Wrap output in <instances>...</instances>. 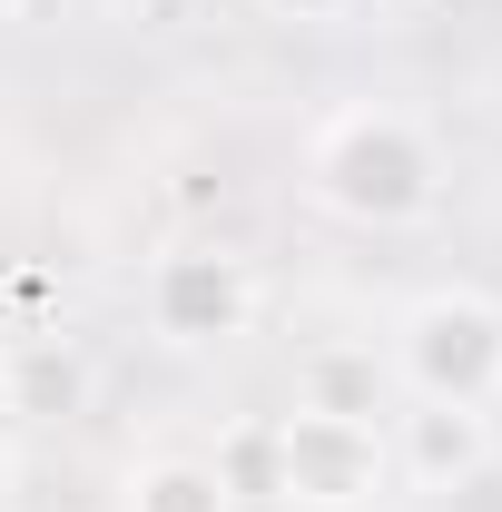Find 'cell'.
<instances>
[{
  "instance_id": "cell-1",
  "label": "cell",
  "mask_w": 502,
  "mask_h": 512,
  "mask_svg": "<svg viewBox=\"0 0 502 512\" xmlns=\"http://www.w3.org/2000/svg\"><path fill=\"white\" fill-rule=\"evenodd\" d=\"M443 178H453L443 138L414 109H384V99H355V109L315 119V138H306V197L335 227H365V237L434 227Z\"/></svg>"
},
{
  "instance_id": "cell-8",
  "label": "cell",
  "mask_w": 502,
  "mask_h": 512,
  "mask_svg": "<svg viewBox=\"0 0 502 512\" xmlns=\"http://www.w3.org/2000/svg\"><path fill=\"white\" fill-rule=\"evenodd\" d=\"M119 512H237V483L207 453H148V463H128Z\"/></svg>"
},
{
  "instance_id": "cell-5",
  "label": "cell",
  "mask_w": 502,
  "mask_h": 512,
  "mask_svg": "<svg viewBox=\"0 0 502 512\" xmlns=\"http://www.w3.org/2000/svg\"><path fill=\"white\" fill-rule=\"evenodd\" d=\"M384 444H394V493H424V503L473 493L502 463V434H493L483 404H414V394H394Z\"/></svg>"
},
{
  "instance_id": "cell-6",
  "label": "cell",
  "mask_w": 502,
  "mask_h": 512,
  "mask_svg": "<svg viewBox=\"0 0 502 512\" xmlns=\"http://www.w3.org/2000/svg\"><path fill=\"white\" fill-rule=\"evenodd\" d=\"M89 355L69 345V335H20V345H0V404L10 414H30V424H79L89 414Z\"/></svg>"
},
{
  "instance_id": "cell-4",
  "label": "cell",
  "mask_w": 502,
  "mask_h": 512,
  "mask_svg": "<svg viewBox=\"0 0 502 512\" xmlns=\"http://www.w3.org/2000/svg\"><path fill=\"white\" fill-rule=\"evenodd\" d=\"M138 306H148V335L158 345H178V355H207V345H237L256 325V266L237 247H168L148 266V286H138Z\"/></svg>"
},
{
  "instance_id": "cell-2",
  "label": "cell",
  "mask_w": 502,
  "mask_h": 512,
  "mask_svg": "<svg viewBox=\"0 0 502 512\" xmlns=\"http://www.w3.org/2000/svg\"><path fill=\"white\" fill-rule=\"evenodd\" d=\"M394 394L414 404H502V296L493 286H424L384 335Z\"/></svg>"
},
{
  "instance_id": "cell-7",
  "label": "cell",
  "mask_w": 502,
  "mask_h": 512,
  "mask_svg": "<svg viewBox=\"0 0 502 512\" xmlns=\"http://www.w3.org/2000/svg\"><path fill=\"white\" fill-rule=\"evenodd\" d=\"M296 404L315 414H394V365H384L375 345H315L306 365H296Z\"/></svg>"
},
{
  "instance_id": "cell-3",
  "label": "cell",
  "mask_w": 502,
  "mask_h": 512,
  "mask_svg": "<svg viewBox=\"0 0 502 512\" xmlns=\"http://www.w3.org/2000/svg\"><path fill=\"white\" fill-rule=\"evenodd\" d=\"M266 493L286 512H375L394 503V444H384L375 414L286 404L266 424Z\"/></svg>"
},
{
  "instance_id": "cell-11",
  "label": "cell",
  "mask_w": 502,
  "mask_h": 512,
  "mask_svg": "<svg viewBox=\"0 0 502 512\" xmlns=\"http://www.w3.org/2000/svg\"><path fill=\"white\" fill-rule=\"evenodd\" d=\"M40 10H60V0H0V20H40Z\"/></svg>"
},
{
  "instance_id": "cell-9",
  "label": "cell",
  "mask_w": 502,
  "mask_h": 512,
  "mask_svg": "<svg viewBox=\"0 0 502 512\" xmlns=\"http://www.w3.org/2000/svg\"><path fill=\"white\" fill-rule=\"evenodd\" d=\"M256 10H266V20H345L355 0H256Z\"/></svg>"
},
{
  "instance_id": "cell-10",
  "label": "cell",
  "mask_w": 502,
  "mask_h": 512,
  "mask_svg": "<svg viewBox=\"0 0 502 512\" xmlns=\"http://www.w3.org/2000/svg\"><path fill=\"white\" fill-rule=\"evenodd\" d=\"M10 503H20V453L0 444V512H10Z\"/></svg>"
}]
</instances>
